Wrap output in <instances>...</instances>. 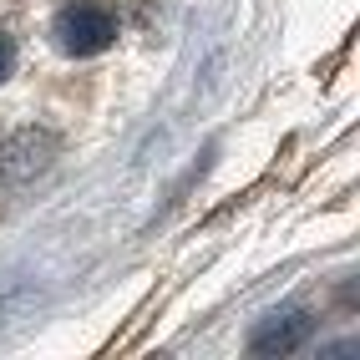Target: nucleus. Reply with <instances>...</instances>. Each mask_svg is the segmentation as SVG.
Listing matches in <instances>:
<instances>
[{
  "instance_id": "nucleus-1",
  "label": "nucleus",
  "mask_w": 360,
  "mask_h": 360,
  "mask_svg": "<svg viewBox=\"0 0 360 360\" xmlns=\"http://www.w3.org/2000/svg\"><path fill=\"white\" fill-rule=\"evenodd\" d=\"M51 41L66 56H97L117 41V15L102 6V0H71V6L56 11L51 20Z\"/></svg>"
},
{
  "instance_id": "nucleus-2",
  "label": "nucleus",
  "mask_w": 360,
  "mask_h": 360,
  "mask_svg": "<svg viewBox=\"0 0 360 360\" xmlns=\"http://www.w3.org/2000/svg\"><path fill=\"white\" fill-rule=\"evenodd\" d=\"M56 158V137L51 132H15L0 142V193H15V188L36 183Z\"/></svg>"
},
{
  "instance_id": "nucleus-3",
  "label": "nucleus",
  "mask_w": 360,
  "mask_h": 360,
  "mask_svg": "<svg viewBox=\"0 0 360 360\" xmlns=\"http://www.w3.org/2000/svg\"><path fill=\"white\" fill-rule=\"evenodd\" d=\"M309 330H315V315H309V309H300V304L274 309V315H264L259 330L249 335V350L254 355H290V350H300L309 340Z\"/></svg>"
},
{
  "instance_id": "nucleus-4",
  "label": "nucleus",
  "mask_w": 360,
  "mask_h": 360,
  "mask_svg": "<svg viewBox=\"0 0 360 360\" xmlns=\"http://www.w3.org/2000/svg\"><path fill=\"white\" fill-rule=\"evenodd\" d=\"M36 304V295H6V300H0V325H6L11 315H20V309H31Z\"/></svg>"
},
{
  "instance_id": "nucleus-5",
  "label": "nucleus",
  "mask_w": 360,
  "mask_h": 360,
  "mask_svg": "<svg viewBox=\"0 0 360 360\" xmlns=\"http://www.w3.org/2000/svg\"><path fill=\"white\" fill-rule=\"evenodd\" d=\"M11 66H15V41H11L6 31H0V82L11 77Z\"/></svg>"
}]
</instances>
